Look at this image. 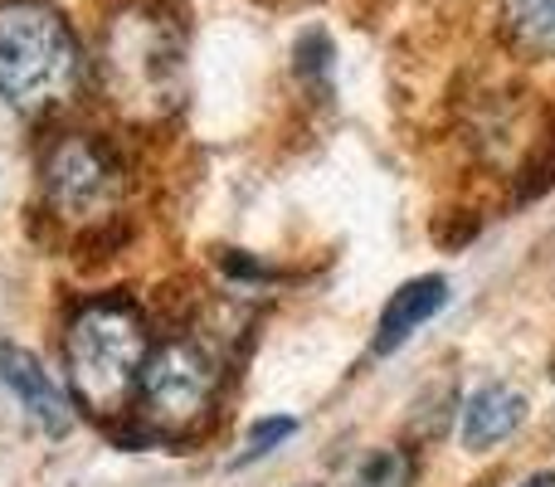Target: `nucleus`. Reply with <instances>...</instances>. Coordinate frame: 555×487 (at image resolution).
Listing matches in <instances>:
<instances>
[{
	"label": "nucleus",
	"instance_id": "f257e3e1",
	"mask_svg": "<svg viewBox=\"0 0 555 487\" xmlns=\"http://www.w3.org/2000/svg\"><path fill=\"white\" fill-rule=\"evenodd\" d=\"M98 88L132 123H162L185 98V29L162 0H127L98 35Z\"/></svg>",
	"mask_w": 555,
	"mask_h": 487
},
{
	"label": "nucleus",
	"instance_id": "f03ea898",
	"mask_svg": "<svg viewBox=\"0 0 555 487\" xmlns=\"http://www.w3.org/2000/svg\"><path fill=\"white\" fill-rule=\"evenodd\" d=\"M146 351H152V326L132 297H93L68 317L64 332V366L68 390L98 420H127L137 400Z\"/></svg>",
	"mask_w": 555,
	"mask_h": 487
},
{
	"label": "nucleus",
	"instance_id": "7ed1b4c3",
	"mask_svg": "<svg viewBox=\"0 0 555 487\" xmlns=\"http://www.w3.org/2000/svg\"><path fill=\"white\" fill-rule=\"evenodd\" d=\"M88 84L74 25L49 0H0V98L20 113H59Z\"/></svg>",
	"mask_w": 555,
	"mask_h": 487
},
{
	"label": "nucleus",
	"instance_id": "20e7f679",
	"mask_svg": "<svg viewBox=\"0 0 555 487\" xmlns=\"http://www.w3.org/2000/svg\"><path fill=\"white\" fill-rule=\"evenodd\" d=\"M224 385V356L201 332H176L152 342L137 381V424L122 444H176L210 424Z\"/></svg>",
	"mask_w": 555,
	"mask_h": 487
},
{
	"label": "nucleus",
	"instance_id": "39448f33",
	"mask_svg": "<svg viewBox=\"0 0 555 487\" xmlns=\"http://www.w3.org/2000/svg\"><path fill=\"white\" fill-rule=\"evenodd\" d=\"M39 185H44V210L64 230L93 234L122 215V152L103 132H59L44 152V166H39Z\"/></svg>",
	"mask_w": 555,
	"mask_h": 487
},
{
	"label": "nucleus",
	"instance_id": "423d86ee",
	"mask_svg": "<svg viewBox=\"0 0 555 487\" xmlns=\"http://www.w3.org/2000/svg\"><path fill=\"white\" fill-rule=\"evenodd\" d=\"M0 381H5V390L15 395V405L25 410V420L35 424V430H44L49 439H64V434L74 430V400H68L64 385L44 371V361H39L35 351H25V346H0Z\"/></svg>",
	"mask_w": 555,
	"mask_h": 487
},
{
	"label": "nucleus",
	"instance_id": "0eeeda50",
	"mask_svg": "<svg viewBox=\"0 0 555 487\" xmlns=\"http://www.w3.org/2000/svg\"><path fill=\"white\" fill-rule=\"evenodd\" d=\"M443 303H449V283H443V278H414V283H404L380 312V326H375V356L400 351V346L410 342V336L420 332Z\"/></svg>",
	"mask_w": 555,
	"mask_h": 487
},
{
	"label": "nucleus",
	"instance_id": "6e6552de",
	"mask_svg": "<svg viewBox=\"0 0 555 487\" xmlns=\"http://www.w3.org/2000/svg\"><path fill=\"white\" fill-rule=\"evenodd\" d=\"M527 420V400L517 390H502V385H488L478 390L468 405H463V444L468 449H492V444L512 439Z\"/></svg>",
	"mask_w": 555,
	"mask_h": 487
},
{
	"label": "nucleus",
	"instance_id": "1a4fd4ad",
	"mask_svg": "<svg viewBox=\"0 0 555 487\" xmlns=\"http://www.w3.org/2000/svg\"><path fill=\"white\" fill-rule=\"evenodd\" d=\"M332 39L322 35V29H307L302 39H297V49H293V68H297V78H302V88H312L317 98H326L332 93Z\"/></svg>",
	"mask_w": 555,
	"mask_h": 487
},
{
	"label": "nucleus",
	"instance_id": "9d476101",
	"mask_svg": "<svg viewBox=\"0 0 555 487\" xmlns=\"http://www.w3.org/2000/svg\"><path fill=\"white\" fill-rule=\"evenodd\" d=\"M507 15L531 49L555 54V0H507Z\"/></svg>",
	"mask_w": 555,
	"mask_h": 487
},
{
	"label": "nucleus",
	"instance_id": "9b49d317",
	"mask_svg": "<svg viewBox=\"0 0 555 487\" xmlns=\"http://www.w3.org/2000/svg\"><path fill=\"white\" fill-rule=\"evenodd\" d=\"M414 478V459L400 449H380L371 453V459L361 463V473H356V487H410Z\"/></svg>",
	"mask_w": 555,
	"mask_h": 487
},
{
	"label": "nucleus",
	"instance_id": "f8f14e48",
	"mask_svg": "<svg viewBox=\"0 0 555 487\" xmlns=\"http://www.w3.org/2000/svg\"><path fill=\"white\" fill-rule=\"evenodd\" d=\"M293 434H297V420H293V414H273V420H259V424L249 430V439H244V453H240L234 463L244 469V463H254V459H269L278 444H287Z\"/></svg>",
	"mask_w": 555,
	"mask_h": 487
},
{
	"label": "nucleus",
	"instance_id": "ddd939ff",
	"mask_svg": "<svg viewBox=\"0 0 555 487\" xmlns=\"http://www.w3.org/2000/svg\"><path fill=\"white\" fill-rule=\"evenodd\" d=\"M521 487H555V478H551V473H541V478H527Z\"/></svg>",
	"mask_w": 555,
	"mask_h": 487
}]
</instances>
